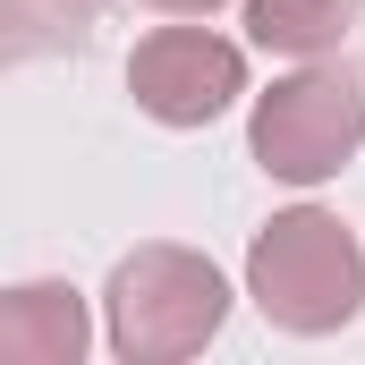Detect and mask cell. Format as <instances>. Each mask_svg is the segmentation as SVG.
Masks as SVG:
<instances>
[{
	"instance_id": "1",
	"label": "cell",
	"mask_w": 365,
	"mask_h": 365,
	"mask_svg": "<svg viewBox=\"0 0 365 365\" xmlns=\"http://www.w3.org/2000/svg\"><path fill=\"white\" fill-rule=\"evenodd\" d=\"M230 323V280L212 272V255L195 247H136L110 264V289H102V340L119 365H179L195 349H212Z\"/></svg>"
},
{
	"instance_id": "2",
	"label": "cell",
	"mask_w": 365,
	"mask_h": 365,
	"mask_svg": "<svg viewBox=\"0 0 365 365\" xmlns=\"http://www.w3.org/2000/svg\"><path fill=\"white\" fill-rule=\"evenodd\" d=\"M247 297L264 306V323L297 331V340H323L340 323H357L365 306V247L357 230L323 204H289L255 230L247 247Z\"/></svg>"
},
{
	"instance_id": "3",
	"label": "cell",
	"mask_w": 365,
	"mask_h": 365,
	"mask_svg": "<svg viewBox=\"0 0 365 365\" xmlns=\"http://www.w3.org/2000/svg\"><path fill=\"white\" fill-rule=\"evenodd\" d=\"M247 145H255L264 179H289V187L340 179L365 145V60L323 51L297 77H272V93H255Z\"/></svg>"
},
{
	"instance_id": "4",
	"label": "cell",
	"mask_w": 365,
	"mask_h": 365,
	"mask_svg": "<svg viewBox=\"0 0 365 365\" xmlns=\"http://www.w3.org/2000/svg\"><path fill=\"white\" fill-rule=\"evenodd\" d=\"M128 93L162 128H212L247 93V51L221 43L212 26H153L128 51Z\"/></svg>"
},
{
	"instance_id": "5",
	"label": "cell",
	"mask_w": 365,
	"mask_h": 365,
	"mask_svg": "<svg viewBox=\"0 0 365 365\" xmlns=\"http://www.w3.org/2000/svg\"><path fill=\"white\" fill-rule=\"evenodd\" d=\"M86 297L68 280H26L0 297V357L9 365H77L86 357Z\"/></svg>"
},
{
	"instance_id": "6",
	"label": "cell",
	"mask_w": 365,
	"mask_h": 365,
	"mask_svg": "<svg viewBox=\"0 0 365 365\" xmlns=\"http://www.w3.org/2000/svg\"><path fill=\"white\" fill-rule=\"evenodd\" d=\"M357 17H365V0H247L255 51H280V60H323V51H340Z\"/></svg>"
},
{
	"instance_id": "7",
	"label": "cell",
	"mask_w": 365,
	"mask_h": 365,
	"mask_svg": "<svg viewBox=\"0 0 365 365\" xmlns=\"http://www.w3.org/2000/svg\"><path fill=\"white\" fill-rule=\"evenodd\" d=\"M136 9H153V17H212L221 0H136Z\"/></svg>"
}]
</instances>
